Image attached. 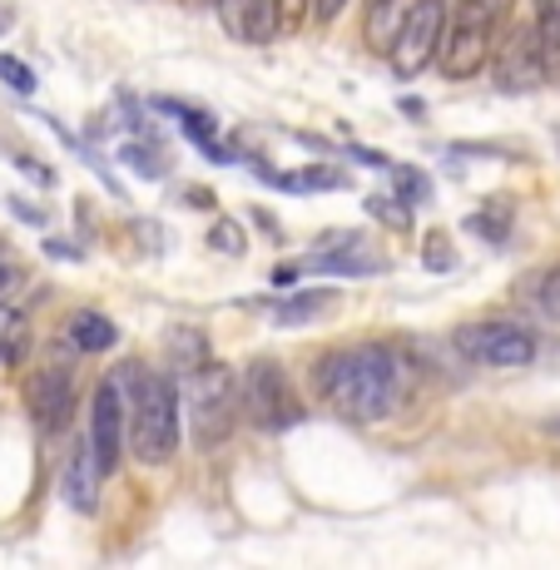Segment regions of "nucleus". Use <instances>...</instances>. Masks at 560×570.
<instances>
[{
	"label": "nucleus",
	"mask_w": 560,
	"mask_h": 570,
	"mask_svg": "<svg viewBox=\"0 0 560 570\" xmlns=\"http://www.w3.org/2000/svg\"><path fill=\"white\" fill-rule=\"evenodd\" d=\"M90 452L100 471H119L125 462V392H119V377L105 372L95 382V397H90Z\"/></svg>",
	"instance_id": "10"
},
{
	"label": "nucleus",
	"mask_w": 560,
	"mask_h": 570,
	"mask_svg": "<svg viewBox=\"0 0 560 570\" xmlns=\"http://www.w3.org/2000/svg\"><path fill=\"white\" fill-rule=\"evenodd\" d=\"M491 80L501 95H531L546 85V65H541V46H536L531 26H515L497 50H491Z\"/></svg>",
	"instance_id": "11"
},
{
	"label": "nucleus",
	"mask_w": 560,
	"mask_h": 570,
	"mask_svg": "<svg viewBox=\"0 0 560 570\" xmlns=\"http://www.w3.org/2000/svg\"><path fill=\"white\" fill-rule=\"evenodd\" d=\"M100 481H105V471H100V462H95L90 442L75 446V456H70V462H65V471H60V497H65V507L80 511V517H95V511H100Z\"/></svg>",
	"instance_id": "12"
},
{
	"label": "nucleus",
	"mask_w": 560,
	"mask_h": 570,
	"mask_svg": "<svg viewBox=\"0 0 560 570\" xmlns=\"http://www.w3.org/2000/svg\"><path fill=\"white\" fill-rule=\"evenodd\" d=\"M248 214H254V224L263 228V234H273V238H283V228H278V224H273V214H268V208H248Z\"/></svg>",
	"instance_id": "36"
},
{
	"label": "nucleus",
	"mask_w": 560,
	"mask_h": 570,
	"mask_svg": "<svg viewBox=\"0 0 560 570\" xmlns=\"http://www.w3.org/2000/svg\"><path fill=\"white\" fill-rule=\"evenodd\" d=\"M268 278H273V288H293V283L303 278V263H278Z\"/></svg>",
	"instance_id": "34"
},
{
	"label": "nucleus",
	"mask_w": 560,
	"mask_h": 570,
	"mask_svg": "<svg viewBox=\"0 0 560 570\" xmlns=\"http://www.w3.org/2000/svg\"><path fill=\"white\" fill-rule=\"evenodd\" d=\"M362 208H367L377 224L397 228V234H407V228H412V204H402L397 194H367V199H362Z\"/></svg>",
	"instance_id": "24"
},
{
	"label": "nucleus",
	"mask_w": 560,
	"mask_h": 570,
	"mask_svg": "<svg viewBox=\"0 0 560 570\" xmlns=\"http://www.w3.org/2000/svg\"><path fill=\"white\" fill-rule=\"evenodd\" d=\"M278 30H283V0H254V10H248V40L268 46V40H278Z\"/></svg>",
	"instance_id": "22"
},
{
	"label": "nucleus",
	"mask_w": 560,
	"mask_h": 570,
	"mask_svg": "<svg viewBox=\"0 0 560 570\" xmlns=\"http://www.w3.org/2000/svg\"><path fill=\"white\" fill-rule=\"evenodd\" d=\"M347 0H307V16H313V26H333L337 16H343Z\"/></svg>",
	"instance_id": "31"
},
{
	"label": "nucleus",
	"mask_w": 560,
	"mask_h": 570,
	"mask_svg": "<svg viewBox=\"0 0 560 570\" xmlns=\"http://www.w3.org/2000/svg\"><path fill=\"white\" fill-rule=\"evenodd\" d=\"M412 0H367V26H362V40H367L377 55L392 50V40H397L402 20H407Z\"/></svg>",
	"instance_id": "16"
},
{
	"label": "nucleus",
	"mask_w": 560,
	"mask_h": 570,
	"mask_svg": "<svg viewBox=\"0 0 560 570\" xmlns=\"http://www.w3.org/2000/svg\"><path fill=\"white\" fill-rule=\"evenodd\" d=\"M511 224H515L511 199H487L481 208H471V214H466V234H477L481 244H491V248L507 244V238H511Z\"/></svg>",
	"instance_id": "18"
},
{
	"label": "nucleus",
	"mask_w": 560,
	"mask_h": 570,
	"mask_svg": "<svg viewBox=\"0 0 560 570\" xmlns=\"http://www.w3.org/2000/svg\"><path fill=\"white\" fill-rule=\"evenodd\" d=\"M65 343L75 347V353H109V347L119 343V327H115V317H105L100 308H75L70 317H65Z\"/></svg>",
	"instance_id": "13"
},
{
	"label": "nucleus",
	"mask_w": 560,
	"mask_h": 570,
	"mask_svg": "<svg viewBox=\"0 0 560 570\" xmlns=\"http://www.w3.org/2000/svg\"><path fill=\"white\" fill-rule=\"evenodd\" d=\"M387 179H392V194H397L402 204H426L432 199V179H426L422 169H412V164H387Z\"/></svg>",
	"instance_id": "19"
},
{
	"label": "nucleus",
	"mask_w": 560,
	"mask_h": 570,
	"mask_svg": "<svg viewBox=\"0 0 560 570\" xmlns=\"http://www.w3.org/2000/svg\"><path fill=\"white\" fill-rule=\"evenodd\" d=\"M337 308V293L333 288H293L273 303V323L278 327H303V323H317Z\"/></svg>",
	"instance_id": "14"
},
{
	"label": "nucleus",
	"mask_w": 560,
	"mask_h": 570,
	"mask_svg": "<svg viewBox=\"0 0 560 570\" xmlns=\"http://www.w3.org/2000/svg\"><path fill=\"white\" fill-rule=\"evenodd\" d=\"M179 407H184V422H189V436L199 452H218V446L234 436L238 426V372L224 367V363H199L184 372L179 382Z\"/></svg>",
	"instance_id": "4"
},
{
	"label": "nucleus",
	"mask_w": 560,
	"mask_h": 570,
	"mask_svg": "<svg viewBox=\"0 0 560 570\" xmlns=\"http://www.w3.org/2000/svg\"><path fill=\"white\" fill-rule=\"evenodd\" d=\"M6 30H10V10H0V36H6Z\"/></svg>",
	"instance_id": "39"
},
{
	"label": "nucleus",
	"mask_w": 560,
	"mask_h": 570,
	"mask_svg": "<svg viewBox=\"0 0 560 570\" xmlns=\"http://www.w3.org/2000/svg\"><path fill=\"white\" fill-rule=\"evenodd\" d=\"M10 278H16V273H10L6 263H0V293H10Z\"/></svg>",
	"instance_id": "38"
},
{
	"label": "nucleus",
	"mask_w": 560,
	"mask_h": 570,
	"mask_svg": "<svg viewBox=\"0 0 560 570\" xmlns=\"http://www.w3.org/2000/svg\"><path fill=\"white\" fill-rule=\"evenodd\" d=\"M65 347H70V343H65ZM70 353H75V347H70ZM70 353L50 357V363H40L26 377V412H30V422H36L46 436H60L65 426L75 422V407H80V387H75Z\"/></svg>",
	"instance_id": "7"
},
{
	"label": "nucleus",
	"mask_w": 560,
	"mask_h": 570,
	"mask_svg": "<svg viewBox=\"0 0 560 570\" xmlns=\"http://www.w3.org/2000/svg\"><path fill=\"white\" fill-rule=\"evenodd\" d=\"M416 377L412 347L402 343H343L313 357V392L327 412H337L353 426H377L407 407Z\"/></svg>",
	"instance_id": "1"
},
{
	"label": "nucleus",
	"mask_w": 560,
	"mask_h": 570,
	"mask_svg": "<svg viewBox=\"0 0 560 570\" xmlns=\"http://www.w3.org/2000/svg\"><path fill=\"white\" fill-rule=\"evenodd\" d=\"M238 412L248 416L263 432H293V426L307 416L298 387H293L288 367L278 357H254L238 377Z\"/></svg>",
	"instance_id": "5"
},
{
	"label": "nucleus",
	"mask_w": 560,
	"mask_h": 570,
	"mask_svg": "<svg viewBox=\"0 0 560 570\" xmlns=\"http://www.w3.org/2000/svg\"><path fill=\"white\" fill-rule=\"evenodd\" d=\"M525 293H531V303L551 317V323H560V263H551V268L536 273V278L525 283Z\"/></svg>",
	"instance_id": "21"
},
{
	"label": "nucleus",
	"mask_w": 560,
	"mask_h": 570,
	"mask_svg": "<svg viewBox=\"0 0 560 570\" xmlns=\"http://www.w3.org/2000/svg\"><path fill=\"white\" fill-rule=\"evenodd\" d=\"M293 184H298V194H337V189H353V179H347L343 169H333V164H313V169H293Z\"/></svg>",
	"instance_id": "25"
},
{
	"label": "nucleus",
	"mask_w": 560,
	"mask_h": 570,
	"mask_svg": "<svg viewBox=\"0 0 560 570\" xmlns=\"http://www.w3.org/2000/svg\"><path fill=\"white\" fill-rule=\"evenodd\" d=\"M10 159H16V169L26 174L36 189H55V179H60V174H55V164H46V159H30V155H10Z\"/></svg>",
	"instance_id": "30"
},
{
	"label": "nucleus",
	"mask_w": 560,
	"mask_h": 570,
	"mask_svg": "<svg viewBox=\"0 0 560 570\" xmlns=\"http://www.w3.org/2000/svg\"><path fill=\"white\" fill-rule=\"evenodd\" d=\"M556 155H560V125H556Z\"/></svg>",
	"instance_id": "40"
},
{
	"label": "nucleus",
	"mask_w": 560,
	"mask_h": 570,
	"mask_svg": "<svg viewBox=\"0 0 560 570\" xmlns=\"http://www.w3.org/2000/svg\"><path fill=\"white\" fill-rule=\"evenodd\" d=\"M0 80H6L16 95H36V70H30L20 55H0Z\"/></svg>",
	"instance_id": "29"
},
{
	"label": "nucleus",
	"mask_w": 560,
	"mask_h": 570,
	"mask_svg": "<svg viewBox=\"0 0 560 570\" xmlns=\"http://www.w3.org/2000/svg\"><path fill=\"white\" fill-rule=\"evenodd\" d=\"M536 46H541V65H546V85L560 80V0H536Z\"/></svg>",
	"instance_id": "17"
},
{
	"label": "nucleus",
	"mask_w": 560,
	"mask_h": 570,
	"mask_svg": "<svg viewBox=\"0 0 560 570\" xmlns=\"http://www.w3.org/2000/svg\"><path fill=\"white\" fill-rule=\"evenodd\" d=\"M149 109H154V115H169L174 125L184 129V139H189L194 149H204L208 139H218V119L208 115V109H199V105H184V100H169V95H154Z\"/></svg>",
	"instance_id": "15"
},
{
	"label": "nucleus",
	"mask_w": 560,
	"mask_h": 570,
	"mask_svg": "<svg viewBox=\"0 0 560 570\" xmlns=\"http://www.w3.org/2000/svg\"><path fill=\"white\" fill-rule=\"evenodd\" d=\"M556 432H560V422H556Z\"/></svg>",
	"instance_id": "41"
},
{
	"label": "nucleus",
	"mask_w": 560,
	"mask_h": 570,
	"mask_svg": "<svg viewBox=\"0 0 560 570\" xmlns=\"http://www.w3.org/2000/svg\"><path fill=\"white\" fill-rule=\"evenodd\" d=\"M46 254H50V258H65V263H80L85 248L70 244V238H46Z\"/></svg>",
	"instance_id": "33"
},
{
	"label": "nucleus",
	"mask_w": 560,
	"mask_h": 570,
	"mask_svg": "<svg viewBox=\"0 0 560 570\" xmlns=\"http://www.w3.org/2000/svg\"><path fill=\"white\" fill-rule=\"evenodd\" d=\"M184 204H194V208H214V194H208V189H184Z\"/></svg>",
	"instance_id": "37"
},
{
	"label": "nucleus",
	"mask_w": 560,
	"mask_h": 570,
	"mask_svg": "<svg viewBox=\"0 0 560 570\" xmlns=\"http://www.w3.org/2000/svg\"><path fill=\"white\" fill-rule=\"evenodd\" d=\"M422 268H426V273H452V268H456V248H452V238H446L442 228H432V234H426V244H422Z\"/></svg>",
	"instance_id": "26"
},
{
	"label": "nucleus",
	"mask_w": 560,
	"mask_h": 570,
	"mask_svg": "<svg viewBox=\"0 0 560 570\" xmlns=\"http://www.w3.org/2000/svg\"><path fill=\"white\" fill-rule=\"evenodd\" d=\"M208 248H214V254H228V258H244L248 254V234H244V224H238V218H214V224H208Z\"/></svg>",
	"instance_id": "23"
},
{
	"label": "nucleus",
	"mask_w": 560,
	"mask_h": 570,
	"mask_svg": "<svg viewBox=\"0 0 560 570\" xmlns=\"http://www.w3.org/2000/svg\"><path fill=\"white\" fill-rule=\"evenodd\" d=\"M125 392V432H129V456L139 466H164L179 452L184 432V407H179V382L174 372L149 367L145 357L109 367Z\"/></svg>",
	"instance_id": "2"
},
{
	"label": "nucleus",
	"mask_w": 560,
	"mask_h": 570,
	"mask_svg": "<svg viewBox=\"0 0 560 570\" xmlns=\"http://www.w3.org/2000/svg\"><path fill=\"white\" fill-rule=\"evenodd\" d=\"M10 204V214L20 218V224H36V228H50V214L46 208H36V204H26V199H6Z\"/></svg>",
	"instance_id": "32"
},
{
	"label": "nucleus",
	"mask_w": 560,
	"mask_h": 570,
	"mask_svg": "<svg viewBox=\"0 0 560 570\" xmlns=\"http://www.w3.org/2000/svg\"><path fill=\"white\" fill-rule=\"evenodd\" d=\"M442 30H446V0H412L407 20H402L397 40H392V50H387L392 75H397V80H416L422 70H432Z\"/></svg>",
	"instance_id": "9"
},
{
	"label": "nucleus",
	"mask_w": 560,
	"mask_h": 570,
	"mask_svg": "<svg viewBox=\"0 0 560 570\" xmlns=\"http://www.w3.org/2000/svg\"><path fill=\"white\" fill-rule=\"evenodd\" d=\"M452 347L471 367H531L536 363V333L511 317H481V323H461L452 333Z\"/></svg>",
	"instance_id": "6"
},
{
	"label": "nucleus",
	"mask_w": 560,
	"mask_h": 570,
	"mask_svg": "<svg viewBox=\"0 0 560 570\" xmlns=\"http://www.w3.org/2000/svg\"><path fill=\"white\" fill-rule=\"evenodd\" d=\"M169 363L179 367V372H189V367L208 363V337H204V333H194V327H179V333L169 337Z\"/></svg>",
	"instance_id": "20"
},
{
	"label": "nucleus",
	"mask_w": 560,
	"mask_h": 570,
	"mask_svg": "<svg viewBox=\"0 0 560 570\" xmlns=\"http://www.w3.org/2000/svg\"><path fill=\"white\" fill-rule=\"evenodd\" d=\"M119 159H125L129 169H139L145 179H164V174H169V159H164L159 149H149V145H125L119 149Z\"/></svg>",
	"instance_id": "28"
},
{
	"label": "nucleus",
	"mask_w": 560,
	"mask_h": 570,
	"mask_svg": "<svg viewBox=\"0 0 560 570\" xmlns=\"http://www.w3.org/2000/svg\"><path fill=\"white\" fill-rule=\"evenodd\" d=\"M515 0H446V30L442 46H436V70L442 80H471L481 75V65H491L501 30H507Z\"/></svg>",
	"instance_id": "3"
},
{
	"label": "nucleus",
	"mask_w": 560,
	"mask_h": 570,
	"mask_svg": "<svg viewBox=\"0 0 560 570\" xmlns=\"http://www.w3.org/2000/svg\"><path fill=\"white\" fill-rule=\"evenodd\" d=\"M392 258L377 244H367L357 228H327L303 258V273H327V278H382Z\"/></svg>",
	"instance_id": "8"
},
{
	"label": "nucleus",
	"mask_w": 560,
	"mask_h": 570,
	"mask_svg": "<svg viewBox=\"0 0 560 570\" xmlns=\"http://www.w3.org/2000/svg\"><path fill=\"white\" fill-rule=\"evenodd\" d=\"M214 10L228 40H248V10H254V0H214Z\"/></svg>",
	"instance_id": "27"
},
{
	"label": "nucleus",
	"mask_w": 560,
	"mask_h": 570,
	"mask_svg": "<svg viewBox=\"0 0 560 570\" xmlns=\"http://www.w3.org/2000/svg\"><path fill=\"white\" fill-rule=\"evenodd\" d=\"M347 159H357V164H367V169H387V155H377V149H362V145H347Z\"/></svg>",
	"instance_id": "35"
}]
</instances>
